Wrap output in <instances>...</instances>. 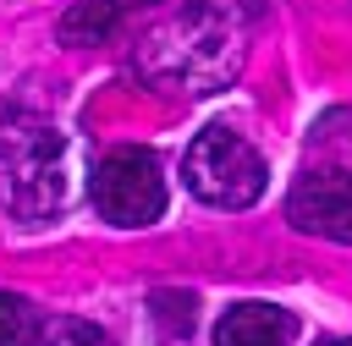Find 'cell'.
Wrapping results in <instances>:
<instances>
[{
  "instance_id": "obj_10",
  "label": "cell",
  "mask_w": 352,
  "mask_h": 346,
  "mask_svg": "<svg viewBox=\"0 0 352 346\" xmlns=\"http://www.w3.org/2000/svg\"><path fill=\"white\" fill-rule=\"evenodd\" d=\"M192 308H198V302H192L187 291H154V319H160V324H170L176 335H187V330H192V319H198Z\"/></svg>"
},
{
  "instance_id": "obj_9",
  "label": "cell",
  "mask_w": 352,
  "mask_h": 346,
  "mask_svg": "<svg viewBox=\"0 0 352 346\" xmlns=\"http://www.w3.org/2000/svg\"><path fill=\"white\" fill-rule=\"evenodd\" d=\"M38 346H110V335L104 330H94L88 319H55L50 330H44V341Z\"/></svg>"
},
{
  "instance_id": "obj_12",
  "label": "cell",
  "mask_w": 352,
  "mask_h": 346,
  "mask_svg": "<svg viewBox=\"0 0 352 346\" xmlns=\"http://www.w3.org/2000/svg\"><path fill=\"white\" fill-rule=\"evenodd\" d=\"M319 346H352V341H319Z\"/></svg>"
},
{
  "instance_id": "obj_8",
  "label": "cell",
  "mask_w": 352,
  "mask_h": 346,
  "mask_svg": "<svg viewBox=\"0 0 352 346\" xmlns=\"http://www.w3.org/2000/svg\"><path fill=\"white\" fill-rule=\"evenodd\" d=\"M0 346H38V319L16 291H0Z\"/></svg>"
},
{
  "instance_id": "obj_11",
  "label": "cell",
  "mask_w": 352,
  "mask_h": 346,
  "mask_svg": "<svg viewBox=\"0 0 352 346\" xmlns=\"http://www.w3.org/2000/svg\"><path fill=\"white\" fill-rule=\"evenodd\" d=\"M126 5H154V0H116V11H126Z\"/></svg>"
},
{
  "instance_id": "obj_1",
  "label": "cell",
  "mask_w": 352,
  "mask_h": 346,
  "mask_svg": "<svg viewBox=\"0 0 352 346\" xmlns=\"http://www.w3.org/2000/svg\"><path fill=\"white\" fill-rule=\"evenodd\" d=\"M77 165L72 143L55 126H6L0 132V209L16 220H50L72 203Z\"/></svg>"
},
{
  "instance_id": "obj_6",
  "label": "cell",
  "mask_w": 352,
  "mask_h": 346,
  "mask_svg": "<svg viewBox=\"0 0 352 346\" xmlns=\"http://www.w3.org/2000/svg\"><path fill=\"white\" fill-rule=\"evenodd\" d=\"M297 319L275 302H242L214 324V346H292Z\"/></svg>"
},
{
  "instance_id": "obj_2",
  "label": "cell",
  "mask_w": 352,
  "mask_h": 346,
  "mask_svg": "<svg viewBox=\"0 0 352 346\" xmlns=\"http://www.w3.org/2000/svg\"><path fill=\"white\" fill-rule=\"evenodd\" d=\"M182 181H187V192H192L198 203H209V209H248V203L264 198L270 170H264V159H258L253 143H242V137L226 132V126H209V132H198V137L187 143Z\"/></svg>"
},
{
  "instance_id": "obj_3",
  "label": "cell",
  "mask_w": 352,
  "mask_h": 346,
  "mask_svg": "<svg viewBox=\"0 0 352 346\" xmlns=\"http://www.w3.org/2000/svg\"><path fill=\"white\" fill-rule=\"evenodd\" d=\"M94 209L116 225H148L165 214V170L148 148L126 143V148H110L99 165H94Z\"/></svg>"
},
{
  "instance_id": "obj_5",
  "label": "cell",
  "mask_w": 352,
  "mask_h": 346,
  "mask_svg": "<svg viewBox=\"0 0 352 346\" xmlns=\"http://www.w3.org/2000/svg\"><path fill=\"white\" fill-rule=\"evenodd\" d=\"M286 220L308 236L352 247V176L346 170H308L286 198Z\"/></svg>"
},
{
  "instance_id": "obj_4",
  "label": "cell",
  "mask_w": 352,
  "mask_h": 346,
  "mask_svg": "<svg viewBox=\"0 0 352 346\" xmlns=\"http://www.w3.org/2000/svg\"><path fill=\"white\" fill-rule=\"evenodd\" d=\"M143 71L160 77V82H182L187 93H204L231 71V49L214 27H204L192 16V22H182L170 33H154L143 44Z\"/></svg>"
},
{
  "instance_id": "obj_7",
  "label": "cell",
  "mask_w": 352,
  "mask_h": 346,
  "mask_svg": "<svg viewBox=\"0 0 352 346\" xmlns=\"http://www.w3.org/2000/svg\"><path fill=\"white\" fill-rule=\"evenodd\" d=\"M116 22H121L116 0H82L77 11L60 16V38H66V44H104V38L116 33Z\"/></svg>"
}]
</instances>
